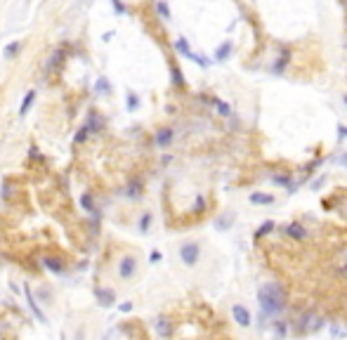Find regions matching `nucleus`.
Instances as JSON below:
<instances>
[{
	"label": "nucleus",
	"instance_id": "nucleus-35",
	"mask_svg": "<svg viewBox=\"0 0 347 340\" xmlns=\"http://www.w3.org/2000/svg\"><path fill=\"white\" fill-rule=\"evenodd\" d=\"M335 161H338V163H340V165H345V168H347V154H343V156H338Z\"/></svg>",
	"mask_w": 347,
	"mask_h": 340
},
{
	"label": "nucleus",
	"instance_id": "nucleus-9",
	"mask_svg": "<svg viewBox=\"0 0 347 340\" xmlns=\"http://www.w3.org/2000/svg\"><path fill=\"white\" fill-rule=\"evenodd\" d=\"M135 227H137V231L139 234H149L151 231V227H154V213L151 210H142L139 213V218H137V222H135Z\"/></svg>",
	"mask_w": 347,
	"mask_h": 340
},
{
	"label": "nucleus",
	"instance_id": "nucleus-13",
	"mask_svg": "<svg viewBox=\"0 0 347 340\" xmlns=\"http://www.w3.org/2000/svg\"><path fill=\"white\" fill-rule=\"evenodd\" d=\"M22 50H24V43L22 41H12L5 45V50H2V57L5 59H17V57L22 55Z\"/></svg>",
	"mask_w": 347,
	"mask_h": 340
},
{
	"label": "nucleus",
	"instance_id": "nucleus-23",
	"mask_svg": "<svg viewBox=\"0 0 347 340\" xmlns=\"http://www.w3.org/2000/svg\"><path fill=\"white\" fill-rule=\"evenodd\" d=\"M71 340H88V326H85V324H78V326L73 328Z\"/></svg>",
	"mask_w": 347,
	"mask_h": 340
},
{
	"label": "nucleus",
	"instance_id": "nucleus-4",
	"mask_svg": "<svg viewBox=\"0 0 347 340\" xmlns=\"http://www.w3.org/2000/svg\"><path fill=\"white\" fill-rule=\"evenodd\" d=\"M93 293H94V300H97L99 307H114V305H116V291H114V288L102 286V284H94Z\"/></svg>",
	"mask_w": 347,
	"mask_h": 340
},
{
	"label": "nucleus",
	"instance_id": "nucleus-7",
	"mask_svg": "<svg viewBox=\"0 0 347 340\" xmlns=\"http://www.w3.org/2000/svg\"><path fill=\"white\" fill-rule=\"evenodd\" d=\"M40 262L45 265V270H50L52 274H67V262L59 255H43Z\"/></svg>",
	"mask_w": 347,
	"mask_h": 340
},
{
	"label": "nucleus",
	"instance_id": "nucleus-16",
	"mask_svg": "<svg viewBox=\"0 0 347 340\" xmlns=\"http://www.w3.org/2000/svg\"><path fill=\"white\" fill-rule=\"evenodd\" d=\"M33 102H36V90H28L26 95H24V102H22V107H19V116H26Z\"/></svg>",
	"mask_w": 347,
	"mask_h": 340
},
{
	"label": "nucleus",
	"instance_id": "nucleus-29",
	"mask_svg": "<svg viewBox=\"0 0 347 340\" xmlns=\"http://www.w3.org/2000/svg\"><path fill=\"white\" fill-rule=\"evenodd\" d=\"M137 107H139V97L135 92H128V111H135Z\"/></svg>",
	"mask_w": 347,
	"mask_h": 340
},
{
	"label": "nucleus",
	"instance_id": "nucleus-20",
	"mask_svg": "<svg viewBox=\"0 0 347 340\" xmlns=\"http://www.w3.org/2000/svg\"><path fill=\"white\" fill-rule=\"evenodd\" d=\"M62 59H64V50H54L52 59H50V64H47V71H57V67L62 64Z\"/></svg>",
	"mask_w": 347,
	"mask_h": 340
},
{
	"label": "nucleus",
	"instance_id": "nucleus-30",
	"mask_svg": "<svg viewBox=\"0 0 347 340\" xmlns=\"http://www.w3.org/2000/svg\"><path fill=\"white\" fill-rule=\"evenodd\" d=\"M111 5H114L116 14H125V12H128V7L123 5V0H111Z\"/></svg>",
	"mask_w": 347,
	"mask_h": 340
},
{
	"label": "nucleus",
	"instance_id": "nucleus-6",
	"mask_svg": "<svg viewBox=\"0 0 347 340\" xmlns=\"http://www.w3.org/2000/svg\"><path fill=\"white\" fill-rule=\"evenodd\" d=\"M33 298L38 300V305H45V307H52L57 295H54V286L52 284H40L36 291H33Z\"/></svg>",
	"mask_w": 347,
	"mask_h": 340
},
{
	"label": "nucleus",
	"instance_id": "nucleus-14",
	"mask_svg": "<svg viewBox=\"0 0 347 340\" xmlns=\"http://www.w3.org/2000/svg\"><path fill=\"white\" fill-rule=\"evenodd\" d=\"M78 204H80V208H83L85 213L97 215V204H94V199H93V194H90V191H83V194H80Z\"/></svg>",
	"mask_w": 347,
	"mask_h": 340
},
{
	"label": "nucleus",
	"instance_id": "nucleus-34",
	"mask_svg": "<svg viewBox=\"0 0 347 340\" xmlns=\"http://www.w3.org/2000/svg\"><path fill=\"white\" fill-rule=\"evenodd\" d=\"M159 260H161V253H159V250H154V253L149 255V262H159Z\"/></svg>",
	"mask_w": 347,
	"mask_h": 340
},
{
	"label": "nucleus",
	"instance_id": "nucleus-36",
	"mask_svg": "<svg viewBox=\"0 0 347 340\" xmlns=\"http://www.w3.org/2000/svg\"><path fill=\"white\" fill-rule=\"evenodd\" d=\"M338 130H340V137H347V128H345V125H338Z\"/></svg>",
	"mask_w": 347,
	"mask_h": 340
},
{
	"label": "nucleus",
	"instance_id": "nucleus-28",
	"mask_svg": "<svg viewBox=\"0 0 347 340\" xmlns=\"http://www.w3.org/2000/svg\"><path fill=\"white\" fill-rule=\"evenodd\" d=\"M274 229V222H265V225H262V227H260V229L255 231V239H260V236H265V234H269V231Z\"/></svg>",
	"mask_w": 347,
	"mask_h": 340
},
{
	"label": "nucleus",
	"instance_id": "nucleus-2",
	"mask_svg": "<svg viewBox=\"0 0 347 340\" xmlns=\"http://www.w3.org/2000/svg\"><path fill=\"white\" fill-rule=\"evenodd\" d=\"M139 265H142V260H139L137 253H123L116 260V279L123 281V284L133 281L135 276L139 274Z\"/></svg>",
	"mask_w": 347,
	"mask_h": 340
},
{
	"label": "nucleus",
	"instance_id": "nucleus-32",
	"mask_svg": "<svg viewBox=\"0 0 347 340\" xmlns=\"http://www.w3.org/2000/svg\"><path fill=\"white\" fill-rule=\"evenodd\" d=\"M194 210H196V213H203V210H206V199H203V196H196V204H194Z\"/></svg>",
	"mask_w": 347,
	"mask_h": 340
},
{
	"label": "nucleus",
	"instance_id": "nucleus-19",
	"mask_svg": "<svg viewBox=\"0 0 347 340\" xmlns=\"http://www.w3.org/2000/svg\"><path fill=\"white\" fill-rule=\"evenodd\" d=\"M251 204H274V196H269V194H260V191H255L251 194Z\"/></svg>",
	"mask_w": 347,
	"mask_h": 340
},
{
	"label": "nucleus",
	"instance_id": "nucleus-24",
	"mask_svg": "<svg viewBox=\"0 0 347 340\" xmlns=\"http://www.w3.org/2000/svg\"><path fill=\"white\" fill-rule=\"evenodd\" d=\"M170 73H173V83L177 88H182L185 85V78H182V71L177 68V64H170Z\"/></svg>",
	"mask_w": 347,
	"mask_h": 340
},
{
	"label": "nucleus",
	"instance_id": "nucleus-17",
	"mask_svg": "<svg viewBox=\"0 0 347 340\" xmlns=\"http://www.w3.org/2000/svg\"><path fill=\"white\" fill-rule=\"evenodd\" d=\"M286 234L293 236V239H298V241L307 239V231L302 229V225H288V227H286Z\"/></svg>",
	"mask_w": 347,
	"mask_h": 340
},
{
	"label": "nucleus",
	"instance_id": "nucleus-31",
	"mask_svg": "<svg viewBox=\"0 0 347 340\" xmlns=\"http://www.w3.org/2000/svg\"><path fill=\"white\" fill-rule=\"evenodd\" d=\"M118 310H120V312H123V314H130V312H133V310H135V302H130V300H128V302H120V305H118Z\"/></svg>",
	"mask_w": 347,
	"mask_h": 340
},
{
	"label": "nucleus",
	"instance_id": "nucleus-33",
	"mask_svg": "<svg viewBox=\"0 0 347 340\" xmlns=\"http://www.w3.org/2000/svg\"><path fill=\"white\" fill-rule=\"evenodd\" d=\"M28 156H31L33 161H43V154H40L36 147H31V149H28Z\"/></svg>",
	"mask_w": 347,
	"mask_h": 340
},
{
	"label": "nucleus",
	"instance_id": "nucleus-8",
	"mask_svg": "<svg viewBox=\"0 0 347 340\" xmlns=\"http://www.w3.org/2000/svg\"><path fill=\"white\" fill-rule=\"evenodd\" d=\"M154 331H156V336L163 340L173 338V321H170L168 317H156V319H154Z\"/></svg>",
	"mask_w": 347,
	"mask_h": 340
},
{
	"label": "nucleus",
	"instance_id": "nucleus-21",
	"mask_svg": "<svg viewBox=\"0 0 347 340\" xmlns=\"http://www.w3.org/2000/svg\"><path fill=\"white\" fill-rule=\"evenodd\" d=\"M156 12L161 14V19H170V7H168V2L165 0H156Z\"/></svg>",
	"mask_w": 347,
	"mask_h": 340
},
{
	"label": "nucleus",
	"instance_id": "nucleus-18",
	"mask_svg": "<svg viewBox=\"0 0 347 340\" xmlns=\"http://www.w3.org/2000/svg\"><path fill=\"white\" fill-rule=\"evenodd\" d=\"M229 55H231V41H225L215 50V59H217V62H225Z\"/></svg>",
	"mask_w": 347,
	"mask_h": 340
},
{
	"label": "nucleus",
	"instance_id": "nucleus-10",
	"mask_svg": "<svg viewBox=\"0 0 347 340\" xmlns=\"http://www.w3.org/2000/svg\"><path fill=\"white\" fill-rule=\"evenodd\" d=\"M175 139V130L173 128H159L156 130V135H154V142H156V147H170Z\"/></svg>",
	"mask_w": 347,
	"mask_h": 340
},
{
	"label": "nucleus",
	"instance_id": "nucleus-15",
	"mask_svg": "<svg viewBox=\"0 0 347 340\" xmlns=\"http://www.w3.org/2000/svg\"><path fill=\"white\" fill-rule=\"evenodd\" d=\"M130 199H139L142 194H144V184H142V180L139 177H135V180H130L128 182V191H125Z\"/></svg>",
	"mask_w": 347,
	"mask_h": 340
},
{
	"label": "nucleus",
	"instance_id": "nucleus-5",
	"mask_svg": "<svg viewBox=\"0 0 347 340\" xmlns=\"http://www.w3.org/2000/svg\"><path fill=\"white\" fill-rule=\"evenodd\" d=\"M24 295H26V307L31 310V314L38 319L40 324H47V317H45V312H43V307L38 305V300L33 298V288L28 284H24Z\"/></svg>",
	"mask_w": 347,
	"mask_h": 340
},
{
	"label": "nucleus",
	"instance_id": "nucleus-11",
	"mask_svg": "<svg viewBox=\"0 0 347 340\" xmlns=\"http://www.w3.org/2000/svg\"><path fill=\"white\" fill-rule=\"evenodd\" d=\"M88 130H90V135H97V133H102L104 130V118H102V113L99 111H90V118H88Z\"/></svg>",
	"mask_w": 347,
	"mask_h": 340
},
{
	"label": "nucleus",
	"instance_id": "nucleus-26",
	"mask_svg": "<svg viewBox=\"0 0 347 340\" xmlns=\"http://www.w3.org/2000/svg\"><path fill=\"white\" fill-rule=\"evenodd\" d=\"M231 220H234V213H225L222 218L217 220V229H229V225H231Z\"/></svg>",
	"mask_w": 347,
	"mask_h": 340
},
{
	"label": "nucleus",
	"instance_id": "nucleus-25",
	"mask_svg": "<svg viewBox=\"0 0 347 340\" xmlns=\"http://www.w3.org/2000/svg\"><path fill=\"white\" fill-rule=\"evenodd\" d=\"M88 135H90V130H88V125H80L78 133H76V137H73V142L76 144H83L85 139H88Z\"/></svg>",
	"mask_w": 347,
	"mask_h": 340
},
{
	"label": "nucleus",
	"instance_id": "nucleus-1",
	"mask_svg": "<svg viewBox=\"0 0 347 340\" xmlns=\"http://www.w3.org/2000/svg\"><path fill=\"white\" fill-rule=\"evenodd\" d=\"M257 302L265 314H277L286 307V293L279 284H265L257 291Z\"/></svg>",
	"mask_w": 347,
	"mask_h": 340
},
{
	"label": "nucleus",
	"instance_id": "nucleus-12",
	"mask_svg": "<svg viewBox=\"0 0 347 340\" xmlns=\"http://www.w3.org/2000/svg\"><path fill=\"white\" fill-rule=\"evenodd\" d=\"M231 317H234V321L239 324V326H251V312L243 307V305H234L231 307Z\"/></svg>",
	"mask_w": 347,
	"mask_h": 340
},
{
	"label": "nucleus",
	"instance_id": "nucleus-27",
	"mask_svg": "<svg viewBox=\"0 0 347 340\" xmlns=\"http://www.w3.org/2000/svg\"><path fill=\"white\" fill-rule=\"evenodd\" d=\"M215 107H217V111H220V116H231V107H229L227 102L215 99Z\"/></svg>",
	"mask_w": 347,
	"mask_h": 340
},
{
	"label": "nucleus",
	"instance_id": "nucleus-22",
	"mask_svg": "<svg viewBox=\"0 0 347 340\" xmlns=\"http://www.w3.org/2000/svg\"><path fill=\"white\" fill-rule=\"evenodd\" d=\"M94 90H97V92H102V95H109V92H111V85H109V81L104 78V76H99L97 83H94Z\"/></svg>",
	"mask_w": 347,
	"mask_h": 340
},
{
	"label": "nucleus",
	"instance_id": "nucleus-3",
	"mask_svg": "<svg viewBox=\"0 0 347 340\" xmlns=\"http://www.w3.org/2000/svg\"><path fill=\"white\" fill-rule=\"evenodd\" d=\"M177 258L187 270H194L201 260V244L199 241H182L177 246Z\"/></svg>",
	"mask_w": 347,
	"mask_h": 340
},
{
	"label": "nucleus",
	"instance_id": "nucleus-37",
	"mask_svg": "<svg viewBox=\"0 0 347 340\" xmlns=\"http://www.w3.org/2000/svg\"><path fill=\"white\" fill-rule=\"evenodd\" d=\"M343 99H345V107H347V95H345V97H343Z\"/></svg>",
	"mask_w": 347,
	"mask_h": 340
}]
</instances>
